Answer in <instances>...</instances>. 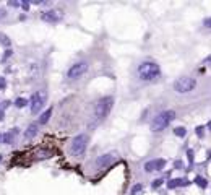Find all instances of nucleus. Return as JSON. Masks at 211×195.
<instances>
[{"mask_svg":"<svg viewBox=\"0 0 211 195\" xmlns=\"http://www.w3.org/2000/svg\"><path fill=\"white\" fill-rule=\"evenodd\" d=\"M10 55H12V50H7V52H5V59L10 57Z\"/></svg>","mask_w":211,"mask_h":195,"instance_id":"26","label":"nucleus"},{"mask_svg":"<svg viewBox=\"0 0 211 195\" xmlns=\"http://www.w3.org/2000/svg\"><path fill=\"white\" fill-rule=\"evenodd\" d=\"M161 184H162V179H156V181H153V187H154V189H157Z\"/></svg>","mask_w":211,"mask_h":195,"instance_id":"20","label":"nucleus"},{"mask_svg":"<svg viewBox=\"0 0 211 195\" xmlns=\"http://www.w3.org/2000/svg\"><path fill=\"white\" fill-rule=\"evenodd\" d=\"M203 130H205V129H203L201 125H198V127L195 129V133H197V135H198V137L201 138V137H203Z\"/></svg>","mask_w":211,"mask_h":195,"instance_id":"19","label":"nucleus"},{"mask_svg":"<svg viewBox=\"0 0 211 195\" xmlns=\"http://www.w3.org/2000/svg\"><path fill=\"white\" fill-rule=\"evenodd\" d=\"M188 181L187 179H170L169 182H167V187L169 189H175V187H185V185H188Z\"/></svg>","mask_w":211,"mask_h":195,"instance_id":"12","label":"nucleus"},{"mask_svg":"<svg viewBox=\"0 0 211 195\" xmlns=\"http://www.w3.org/2000/svg\"><path fill=\"white\" fill-rule=\"evenodd\" d=\"M18 133H20V129H12L10 132L3 133V135H2V143H5V145H10V143H13V140L16 138Z\"/></svg>","mask_w":211,"mask_h":195,"instance_id":"11","label":"nucleus"},{"mask_svg":"<svg viewBox=\"0 0 211 195\" xmlns=\"http://www.w3.org/2000/svg\"><path fill=\"white\" fill-rule=\"evenodd\" d=\"M112 104H114V99H112L111 96L102 98V99H99L98 103H96V106H94V119H96V122H101V121H104V119L107 117V114L112 109Z\"/></svg>","mask_w":211,"mask_h":195,"instance_id":"3","label":"nucleus"},{"mask_svg":"<svg viewBox=\"0 0 211 195\" xmlns=\"http://www.w3.org/2000/svg\"><path fill=\"white\" fill-rule=\"evenodd\" d=\"M195 184H197V185H198V187H201V189H206V187H208L206 179L200 177V176H197V177H195Z\"/></svg>","mask_w":211,"mask_h":195,"instance_id":"15","label":"nucleus"},{"mask_svg":"<svg viewBox=\"0 0 211 195\" xmlns=\"http://www.w3.org/2000/svg\"><path fill=\"white\" fill-rule=\"evenodd\" d=\"M10 5H12V7H18L20 3H18V2H10Z\"/></svg>","mask_w":211,"mask_h":195,"instance_id":"27","label":"nucleus"},{"mask_svg":"<svg viewBox=\"0 0 211 195\" xmlns=\"http://www.w3.org/2000/svg\"><path fill=\"white\" fill-rule=\"evenodd\" d=\"M0 159H2V154H0Z\"/></svg>","mask_w":211,"mask_h":195,"instance_id":"30","label":"nucleus"},{"mask_svg":"<svg viewBox=\"0 0 211 195\" xmlns=\"http://www.w3.org/2000/svg\"><path fill=\"white\" fill-rule=\"evenodd\" d=\"M46 99H47V93L44 91V90L34 93V94L31 96V101H29V104H31V112H33V114H37V112L41 111L42 106L46 104Z\"/></svg>","mask_w":211,"mask_h":195,"instance_id":"6","label":"nucleus"},{"mask_svg":"<svg viewBox=\"0 0 211 195\" xmlns=\"http://www.w3.org/2000/svg\"><path fill=\"white\" fill-rule=\"evenodd\" d=\"M88 141H89V137H88L86 133H80L76 137L71 140V145H70V151L71 154L75 156H81L85 153V150L88 146Z\"/></svg>","mask_w":211,"mask_h":195,"instance_id":"4","label":"nucleus"},{"mask_svg":"<svg viewBox=\"0 0 211 195\" xmlns=\"http://www.w3.org/2000/svg\"><path fill=\"white\" fill-rule=\"evenodd\" d=\"M50 116H52V107H49L47 111H44L41 114V117H39V124H41V125L47 124V122H49V119H50Z\"/></svg>","mask_w":211,"mask_h":195,"instance_id":"14","label":"nucleus"},{"mask_svg":"<svg viewBox=\"0 0 211 195\" xmlns=\"http://www.w3.org/2000/svg\"><path fill=\"white\" fill-rule=\"evenodd\" d=\"M37 129H39V125L37 124H31L28 127V130L25 132V138L26 140H31V138H34L37 135Z\"/></svg>","mask_w":211,"mask_h":195,"instance_id":"13","label":"nucleus"},{"mask_svg":"<svg viewBox=\"0 0 211 195\" xmlns=\"http://www.w3.org/2000/svg\"><path fill=\"white\" fill-rule=\"evenodd\" d=\"M197 88V80L192 78V76H182V78H177L174 83V90L180 94L184 93H190Z\"/></svg>","mask_w":211,"mask_h":195,"instance_id":"5","label":"nucleus"},{"mask_svg":"<svg viewBox=\"0 0 211 195\" xmlns=\"http://www.w3.org/2000/svg\"><path fill=\"white\" fill-rule=\"evenodd\" d=\"M2 119H3V111L0 109V121H2Z\"/></svg>","mask_w":211,"mask_h":195,"instance_id":"28","label":"nucleus"},{"mask_svg":"<svg viewBox=\"0 0 211 195\" xmlns=\"http://www.w3.org/2000/svg\"><path fill=\"white\" fill-rule=\"evenodd\" d=\"M161 75V68L159 65L154 62H141L138 65V76H140L143 81H154L156 78H159Z\"/></svg>","mask_w":211,"mask_h":195,"instance_id":"1","label":"nucleus"},{"mask_svg":"<svg viewBox=\"0 0 211 195\" xmlns=\"http://www.w3.org/2000/svg\"><path fill=\"white\" fill-rule=\"evenodd\" d=\"M141 190H143V185H141V184H137V185L132 189V195H138Z\"/></svg>","mask_w":211,"mask_h":195,"instance_id":"18","label":"nucleus"},{"mask_svg":"<svg viewBox=\"0 0 211 195\" xmlns=\"http://www.w3.org/2000/svg\"><path fill=\"white\" fill-rule=\"evenodd\" d=\"M187 154H188V163H193V151H192V150H188V151H187Z\"/></svg>","mask_w":211,"mask_h":195,"instance_id":"21","label":"nucleus"},{"mask_svg":"<svg viewBox=\"0 0 211 195\" xmlns=\"http://www.w3.org/2000/svg\"><path fill=\"white\" fill-rule=\"evenodd\" d=\"M41 20L47 21V23H58V21L62 20V12L60 10H47V12H42Z\"/></svg>","mask_w":211,"mask_h":195,"instance_id":"9","label":"nucleus"},{"mask_svg":"<svg viewBox=\"0 0 211 195\" xmlns=\"http://www.w3.org/2000/svg\"><path fill=\"white\" fill-rule=\"evenodd\" d=\"M205 63H206V65L210 63V65H211V57H206V59H205Z\"/></svg>","mask_w":211,"mask_h":195,"instance_id":"25","label":"nucleus"},{"mask_svg":"<svg viewBox=\"0 0 211 195\" xmlns=\"http://www.w3.org/2000/svg\"><path fill=\"white\" fill-rule=\"evenodd\" d=\"M166 166V159H151V161H148L145 164V171L146 172H153V171H161L164 169Z\"/></svg>","mask_w":211,"mask_h":195,"instance_id":"10","label":"nucleus"},{"mask_svg":"<svg viewBox=\"0 0 211 195\" xmlns=\"http://www.w3.org/2000/svg\"><path fill=\"white\" fill-rule=\"evenodd\" d=\"M205 26H206V28H211V17L205 20Z\"/></svg>","mask_w":211,"mask_h":195,"instance_id":"23","label":"nucleus"},{"mask_svg":"<svg viewBox=\"0 0 211 195\" xmlns=\"http://www.w3.org/2000/svg\"><path fill=\"white\" fill-rule=\"evenodd\" d=\"M86 68H88V63L86 62H76V63H73V65L68 68L67 76H68L70 80H76V78H80V76L86 72Z\"/></svg>","mask_w":211,"mask_h":195,"instance_id":"7","label":"nucleus"},{"mask_svg":"<svg viewBox=\"0 0 211 195\" xmlns=\"http://www.w3.org/2000/svg\"><path fill=\"white\" fill-rule=\"evenodd\" d=\"M117 159V154L115 153H107V154H102L99 158L96 159V167L98 169H104V167L111 166L112 163Z\"/></svg>","mask_w":211,"mask_h":195,"instance_id":"8","label":"nucleus"},{"mask_svg":"<svg viewBox=\"0 0 211 195\" xmlns=\"http://www.w3.org/2000/svg\"><path fill=\"white\" fill-rule=\"evenodd\" d=\"M175 112L174 111H164L161 114H157L151 122V130L153 132H162L164 129H167V125L174 121Z\"/></svg>","mask_w":211,"mask_h":195,"instance_id":"2","label":"nucleus"},{"mask_svg":"<svg viewBox=\"0 0 211 195\" xmlns=\"http://www.w3.org/2000/svg\"><path fill=\"white\" fill-rule=\"evenodd\" d=\"M208 129H210V130H211V122H208Z\"/></svg>","mask_w":211,"mask_h":195,"instance_id":"29","label":"nucleus"},{"mask_svg":"<svg viewBox=\"0 0 211 195\" xmlns=\"http://www.w3.org/2000/svg\"><path fill=\"white\" fill-rule=\"evenodd\" d=\"M21 5H23V10H26V12L29 10V3H28V2H23Z\"/></svg>","mask_w":211,"mask_h":195,"instance_id":"24","label":"nucleus"},{"mask_svg":"<svg viewBox=\"0 0 211 195\" xmlns=\"http://www.w3.org/2000/svg\"><path fill=\"white\" fill-rule=\"evenodd\" d=\"M5 86H7V81H5L3 76H0V90H3Z\"/></svg>","mask_w":211,"mask_h":195,"instance_id":"22","label":"nucleus"},{"mask_svg":"<svg viewBox=\"0 0 211 195\" xmlns=\"http://www.w3.org/2000/svg\"><path fill=\"white\" fill-rule=\"evenodd\" d=\"M174 133L177 135V137H185V135H187V129H185V127H175Z\"/></svg>","mask_w":211,"mask_h":195,"instance_id":"16","label":"nucleus"},{"mask_svg":"<svg viewBox=\"0 0 211 195\" xmlns=\"http://www.w3.org/2000/svg\"><path fill=\"white\" fill-rule=\"evenodd\" d=\"M26 104H29V103H28V99H25V98H18V99H15V106H16V107H25Z\"/></svg>","mask_w":211,"mask_h":195,"instance_id":"17","label":"nucleus"}]
</instances>
